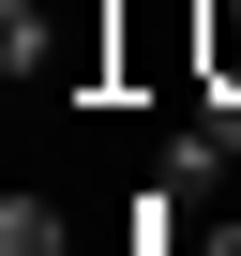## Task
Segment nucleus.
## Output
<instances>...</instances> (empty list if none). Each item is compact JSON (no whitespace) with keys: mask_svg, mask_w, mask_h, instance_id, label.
<instances>
[{"mask_svg":"<svg viewBox=\"0 0 241 256\" xmlns=\"http://www.w3.org/2000/svg\"><path fill=\"white\" fill-rule=\"evenodd\" d=\"M0 256H76V226H60V196H0Z\"/></svg>","mask_w":241,"mask_h":256,"instance_id":"7ed1b4c3","label":"nucleus"},{"mask_svg":"<svg viewBox=\"0 0 241 256\" xmlns=\"http://www.w3.org/2000/svg\"><path fill=\"white\" fill-rule=\"evenodd\" d=\"M181 76L241 106V0H196V16H181Z\"/></svg>","mask_w":241,"mask_h":256,"instance_id":"f03ea898","label":"nucleus"},{"mask_svg":"<svg viewBox=\"0 0 241 256\" xmlns=\"http://www.w3.org/2000/svg\"><path fill=\"white\" fill-rule=\"evenodd\" d=\"M120 30H136V0H46V46H30V90L120 106Z\"/></svg>","mask_w":241,"mask_h":256,"instance_id":"f257e3e1","label":"nucleus"},{"mask_svg":"<svg viewBox=\"0 0 241 256\" xmlns=\"http://www.w3.org/2000/svg\"><path fill=\"white\" fill-rule=\"evenodd\" d=\"M30 46H46V0H0V60L30 76Z\"/></svg>","mask_w":241,"mask_h":256,"instance_id":"20e7f679","label":"nucleus"}]
</instances>
